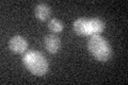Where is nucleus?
<instances>
[{"label": "nucleus", "instance_id": "obj_5", "mask_svg": "<svg viewBox=\"0 0 128 85\" xmlns=\"http://www.w3.org/2000/svg\"><path fill=\"white\" fill-rule=\"evenodd\" d=\"M44 43H45L46 50L51 54L57 53V52L60 50V48H61V42H60L59 37L54 35V34L46 36Z\"/></svg>", "mask_w": 128, "mask_h": 85}, {"label": "nucleus", "instance_id": "obj_4", "mask_svg": "<svg viewBox=\"0 0 128 85\" xmlns=\"http://www.w3.org/2000/svg\"><path fill=\"white\" fill-rule=\"evenodd\" d=\"M73 28H74L75 33L79 36H91L89 19H86V18L76 19L73 25Z\"/></svg>", "mask_w": 128, "mask_h": 85}, {"label": "nucleus", "instance_id": "obj_1", "mask_svg": "<svg viewBox=\"0 0 128 85\" xmlns=\"http://www.w3.org/2000/svg\"><path fill=\"white\" fill-rule=\"evenodd\" d=\"M22 64L34 76H44L48 71V62L41 52L29 50L22 56Z\"/></svg>", "mask_w": 128, "mask_h": 85}, {"label": "nucleus", "instance_id": "obj_3", "mask_svg": "<svg viewBox=\"0 0 128 85\" xmlns=\"http://www.w3.org/2000/svg\"><path fill=\"white\" fill-rule=\"evenodd\" d=\"M9 47L12 52L17 54L25 53L26 50L28 49V43L27 40L20 35H15L11 37L9 40Z\"/></svg>", "mask_w": 128, "mask_h": 85}, {"label": "nucleus", "instance_id": "obj_6", "mask_svg": "<svg viewBox=\"0 0 128 85\" xmlns=\"http://www.w3.org/2000/svg\"><path fill=\"white\" fill-rule=\"evenodd\" d=\"M34 13H35V17L38 20L46 21L50 16V7L47 4H45V3H40V4L35 6Z\"/></svg>", "mask_w": 128, "mask_h": 85}, {"label": "nucleus", "instance_id": "obj_8", "mask_svg": "<svg viewBox=\"0 0 128 85\" xmlns=\"http://www.w3.org/2000/svg\"><path fill=\"white\" fill-rule=\"evenodd\" d=\"M63 28H64L63 23L59 19L52 18L48 21V29L51 32H54V33H60V32H62Z\"/></svg>", "mask_w": 128, "mask_h": 85}, {"label": "nucleus", "instance_id": "obj_7", "mask_svg": "<svg viewBox=\"0 0 128 85\" xmlns=\"http://www.w3.org/2000/svg\"><path fill=\"white\" fill-rule=\"evenodd\" d=\"M89 22H90L91 35H96V34L102 33V32L104 31V29H105V22H104L102 19H99V18L89 19Z\"/></svg>", "mask_w": 128, "mask_h": 85}, {"label": "nucleus", "instance_id": "obj_2", "mask_svg": "<svg viewBox=\"0 0 128 85\" xmlns=\"http://www.w3.org/2000/svg\"><path fill=\"white\" fill-rule=\"evenodd\" d=\"M88 50L97 61L108 62L112 56V49L108 40L99 34L91 35L88 40Z\"/></svg>", "mask_w": 128, "mask_h": 85}]
</instances>
